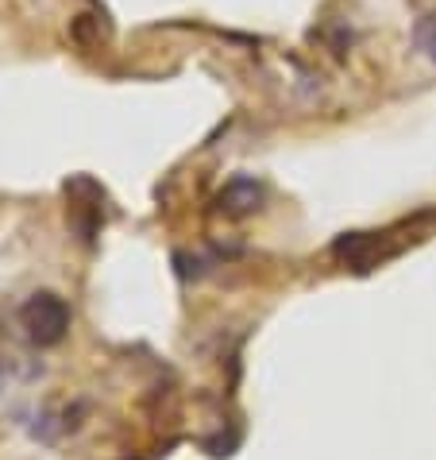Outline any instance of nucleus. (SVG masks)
<instances>
[{"label": "nucleus", "instance_id": "obj_1", "mask_svg": "<svg viewBox=\"0 0 436 460\" xmlns=\"http://www.w3.org/2000/svg\"><path fill=\"white\" fill-rule=\"evenodd\" d=\"M23 329L35 344H55L70 325V310L66 302L55 298V294H35V298L23 305Z\"/></svg>", "mask_w": 436, "mask_h": 460}, {"label": "nucleus", "instance_id": "obj_2", "mask_svg": "<svg viewBox=\"0 0 436 460\" xmlns=\"http://www.w3.org/2000/svg\"><path fill=\"white\" fill-rule=\"evenodd\" d=\"M259 201H263V190L251 182V178H236V182H228V190L221 194V209L224 213H251V209H259Z\"/></svg>", "mask_w": 436, "mask_h": 460}, {"label": "nucleus", "instance_id": "obj_3", "mask_svg": "<svg viewBox=\"0 0 436 460\" xmlns=\"http://www.w3.org/2000/svg\"><path fill=\"white\" fill-rule=\"evenodd\" d=\"M414 43L436 62V12H432V16H421V20L414 23Z\"/></svg>", "mask_w": 436, "mask_h": 460}]
</instances>
